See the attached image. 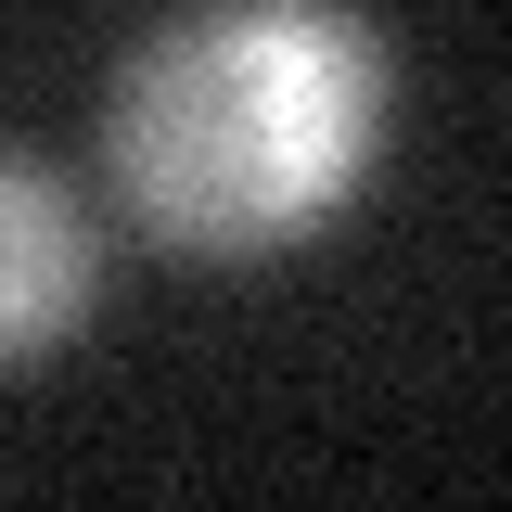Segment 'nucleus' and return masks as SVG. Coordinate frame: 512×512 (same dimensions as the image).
<instances>
[{"label":"nucleus","mask_w":512,"mask_h":512,"mask_svg":"<svg viewBox=\"0 0 512 512\" xmlns=\"http://www.w3.org/2000/svg\"><path fill=\"white\" fill-rule=\"evenodd\" d=\"M384 64L333 0H218L116 77V180L167 244H282L372 154Z\"/></svg>","instance_id":"f257e3e1"},{"label":"nucleus","mask_w":512,"mask_h":512,"mask_svg":"<svg viewBox=\"0 0 512 512\" xmlns=\"http://www.w3.org/2000/svg\"><path fill=\"white\" fill-rule=\"evenodd\" d=\"M77 295H90V231H77L64 180H39V167L0 154V359L52 346L77 320Z\"/></svg>","instance_id":"f03ea898"}]
</instances>
